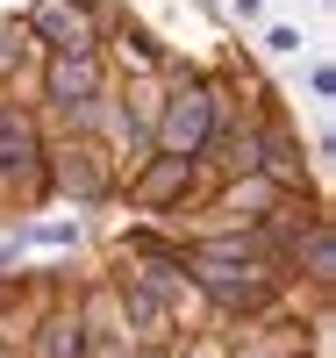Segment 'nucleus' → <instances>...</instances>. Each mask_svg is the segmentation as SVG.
Returning a JSON list of instances; mask_svg holds the SVG:
<instances>
[{
  "label": "nucleus",
  "mask_w": 336,
  "mask_h": 358,
  "mask_svg": "<svg viewBox=\"0 0 336 358\" xmlns=\"http://www.w3.org/2000/svg\"><path fill=\"white\" fill-rule=\"evenodd\" d=\"M101 57H108L115 79H136V72H158V65H165V43L150 36V22L129 15L122 29H108V36H101Z\"/></svg>",
  "instance_id": "6"
},
{
  "label": "nucleus",
  "mask_w": 336,
  "mask_h": 358,
  "mask_svg": "<svg viewBox=\"0 0 336 358\" xmlns=\"http://www.w3.org/2000/svg\"><path fill=\"white\" fill-rule=\"evenodd\" d=\"M43 165H50V201H79V208L115 201V151L101 129H50Z\"/></svg>",
  "instance_id": "3"
},
{
  "label": "nucleus",
  "mask_w": 336,
  "mask_h": 358,
  "mask_svg": "<svg viewBox=\"0 0 336 358\" xmlns=\"http://www.w3.org/2000/svg\"><path fill=\"white\" fill-rule=\"evenodd\" d=\"M258 29H265V50H272V57H300V29H293V22H272V15H265Z\"/></svg>",
  "instance_id": "10"
},
{
  "label": "nucleus",
  "mask_w": 336,
  "mask_h": 358,
  "mask_svg": "<svg viewBox=\"0 0 336 358\" xmlns=\"http://www.w3.org/2000/svg\"><path fill=\"white\" fill-rule=\"evenodd\" d=\"M43 108L0 94V222L36 215L50 201V165H43Z\"/></svg>",
  "instance_id": "1"
},
{
  "label": "nucleus",
  "mask_w": 336,
  "mask_h": 358,
  "mask_svg": "<svg viewBox=\"0 0 336 358\" xmlns=\"http://www.w3.org/2000/svg\"><path fill=\"white\" fill-rule=\"evenodd\" d=\"M79 8H86V22H94V36H108V29L129 22V0H79Z\"/></svg>",
  "instance_id": "9"
},
{
  "label": "nucleus",
  "mask_w": 336,
  "mask_h": 358,
  "mask_svg": "<svg viewBox=\"0 0 336 358\" xmlns=\"http://www.w3.org/2000/svg\"><path fill=\"white\" fill-rule=\"evenodd\" d=\"M215 187H222V172L207 165L200 151H193V158L150 151V158H143L129 179H122L115 194H129V208H136L143 222H179V215H193V208H200L207 194H215Z\"/></svg>",
  "instance_id": "2"
},
{
  "label": "nucleus",
  "mask_w": 336,
  "mask_h": 358,
  "mask_svg": "<svg viewBox=\"0 0 336 358\" xmlns=\"http://www.w3.org/2000/svg\"><path fill=\"white\" fill-rule=\"evenodd\" d=\"M36 57H43V50H36V36H29V22H22V15H0V94L36 72Z\"/></svg>",
  "instance_id": "8"
},
{
  "label": "nucleus",
  "mask_w": 336,
  "mask_h": 358,
  "mask_svg": "<svg viewBox=\"0 0 336 358\" xmlns=\"http://www.w3.org/2000/svg\"><path fill=\"white\" fill-rule=\"evenodd\" d=\"M29 358H86V337H79V287L65 301H50L36 337H29Z\"/></svg>",
  "instance_id": "7"
},
{
  "label": "nucleus",
  "mask_w": 336,
  "mask_h": 358,
  "mask_svg": "<svg viewBox=\"0 0 336 358\" xmlns=\"http://www.w3.org/2000/svg\"><path fill=\"white\" fill-rule=\"evenodd\" d=\"M258 172L279 179V187H315V158H308V143H300V129H293V108L258 122Z\"/></svg>",
  "instance_id": "4"
},
{
  "label": "nucleus",
  "mask_w": 336,
  "mask_h": 358,
  "mask_svg": "<svg viewBox=\"0 0 336 358\" xmlns=\"http://www.w3.org/2000/svg\"><path fill=\"white\" fill-rule=\"evenodd\" d=\"M22 22H29V36H36V50H101V36H94V22H86L79 0H36Z\"/></svg>",
  "instance_id": "5"
},
{
  "label": "nucleus",
  "mask_w": 336,
  "mask_h": 358,
  "mask_svg": "<svg viewBox=\"0 0 336 358\" xmlns=\"http://www.w3.org/2000/svg\"><path fill=\"white\" fill-rule=\"evenodd\" d=\"M308 94H315L322 108L336 101V72H329V57H315V65H308Z\"/></svg>",
  "instance_id": "11"
},
{
  "label": "nucleus",
  "mask_w": 336,
  "mask_h": 358,
  "mask_svg": "<svg viewBox=\"0 0 336 358\" xmlns=\"http://www.w3.org/2000/svg\"><path fill=\"white\" fill-rule=\"evenodd\" d=\"M265 15H272V0H229V22H251L258 29Z\"/></svg>",
  "instance_id": "12"
}]
</instances>
